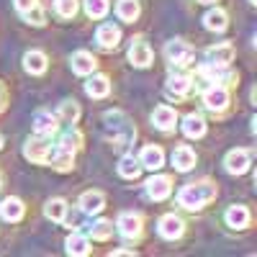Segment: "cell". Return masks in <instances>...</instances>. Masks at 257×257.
Returning a JSON list of instances; mask_svg holds the SVG:
<instances>
[{
	"label": "cell",
	"mask_w": 257,
	"mask_h": 257,
	"mask_svg": "<svg viewBox=\"0 0 257 257\" xmlns=\"http://www.w3.org/2000/svg\"><path fill=\"white\" fill-rule=\"evenodd\" d=\"M216 198V188H213L211 183H190L185 185L180 193H178V203L196 211V208H203L208 201Z\"/></svg>",
	"instance_id": "1"
},
{
	"label": "cell",
	"mask_w": 257,
	"mask_h": 257,
	"mask_svg": "<svg viewBox=\"0 0 257 257\" xmlns=\"http://www.w3.org/2000/svg\"><path fill=\"white\" fill-rule=\"evenodd\" d=\"M77 144H80V134L77 132H64L59 147H57V152H52V165L57 170H70L72 167V160H75V152H77Z\"/></svg>",
	"instance_id": "2"
},
{
	"label": "cell",
	"mask_w": 257,
	"mask_h": 257,
	"mask_svg": "<svg viewBox=\"0 0 257 257\" xmlns=\"http://www.w3.org/2000/svg\"><path fill=\"white\" fill-rule=\"evenodd\" d=\"M105 121H108V128H111V134L116 139L118 147H128L134 139V126L128 123V118L121 113V111H111V113H105Z\"/></svg>",
	"instance_id": "3"
},
{
	"label": "cell",
	"mask_w": 257,
	"mask_h": 257,
	"mask_svg": "<svg viewBox=\"0 0 257 257\" xmlns=\"http://www.w3.org/2000/svg\"><path fill=\"white\" fill-rule=\"evenodd\" d=\"M24 155H26V160H31L36 165H47L49 155H52V144L44 137H41V139H29L26 147H24Z\"/></svg>",
	"instance_id": "4"
},
{
	"label": "cell",
	"mask_w": 257,
	"mask_h": 257,
	"mask_svg": "<svg viewBox=\"0 0 257 257\" xmlns=\"http://www.w3.org/2000/svg\"><path fill=\"white\" fill-rule=\"evenodd\" d=\"M165 54H167V59L173 62V64H180V67H185V64H190L193 62V49L185 44V41H170V44L165 47Z\"/></svg>",
	"instance_id": "5"
},
{
	"label": "cell",
	"mask_w": 257,
	"mask_h": 257,
	"mask_svg": "<svg viewBox=\"0 0 257 257\" xmlns=\"http://www.w3.org/2000/svg\"><path fill=\"white\" fill-rule=\"evenodd\" d=\"M224 165H226V173L242 175V173H247V170H249V152H247V149H234V152L226 155Z\"/></svg>",
	"instance_id": "6"
},
{
	"label": "cell",
	"mask_w": 257,
	"mask_h": 257,
	"mask_svg": "<svg viewBox=\"0 0 257 257\" xmlns=\"http://www.w3.org/2000/svg\"><path fill=\"white\" fill-rule=\"evenodd\" d=\"M128 59H132L134 67H149L152 64V49L144 39H137L132 47H128Z\"/></svg>",
	"instance_id": "7"
},
{
	"label": "cell",
	"mask_w": 257,
	"mask_h": 257,
	"mask_svg": "<svg viewBox=\"0 0 257 257\" xmlns=\"http://www.w3.org/2000/svg\"><path fill=\"white\" fill-rule=\"evenodd\" d=\"M116 226H118V231L123 234V237L134 239V237L142 234V216H139V213H121Z\"/></svg>",
	"instance_id": "8"
},
{
	"label": "cell",
	"mask_w": 257,
	"mask_h": 257,
	"mask_svg": "<svg viewBox=\"0 0 257 257\" xmlns=\"http://www.w3.org/2000/svg\"><path fill=\"white\" fill-rule=\"evenodd\" d=\"M231 59H234V47L231 44H219V47H211L206 52V62L213 64V67H226Z\"/></svg>",
	"instance_id": "9"
},
{
	"label": "cell",
	"mask_w": 257,
	"mask_h": 257,
	"mask_svg": "<svg viewBox=\"0 0 257 257\" xmlns=\"http://www.w3.org/2000/svg\"><path fill=\"white\" fill-rule=\"evenodd\" d=\"M95 41L103 47V49H116L118 41H121V31L113 26V24H103L95 34Z\"/></svg>",
	"instance_id": "10"
},
{
	"label": "cell",
	"mask_w": 257,
	"mask_h": 257,
	"mask_svg": "<svg viewBox=\"0 0 257 257\" xmlns=\"http://www.w3.org/2000/svg\"><path fill=\"white\" fill-rule=\"evenodd\" d=\"M203 103H206V108H211V111H224L226 108V103H229V93L224 90V88H208L206 93H203Z\"/></svg>",
	"instance_id": "11"
},
{
	"label": "cell",
	"mask_w": 257,
	"mask_h": 257,
	"mask_svg": "<svg viewBox=\"0 0 257 257\" xmlns=\"http://www.w3.org/2000/svg\"><path fill=\"white\" fill-rule=\"evenodd\" d=\"M160 234L165 239H178L183 234V219H178L175 213H167L160 219Z\"/></svg>",
	"instance_id": "12"
},
{
	"label": "cell",
	"mask_w": 257,
	"mask_h": 257,
	"mask_svg": "<svg viewBox=\"0 0 257 257\" xmlns=\"http://www.w3.org/2000/svg\"><path fill=\"white\" fill-rule=\"evenodd\" d=\"M147 196L155 198V201H165L170 196V178L157 175L152 180H147Z\"/></svg>",
	"instance_id": "13"
},
{
	"label": "cell",
	"mask_w": 257,
	"mask_h": 257,
	"mask_svg": "<svg viewBox=\"0 0 257 257\" xmlns=\"http://www.w3.org/2000/svg\"><path fill=\"white\" fill-rule=\"evenodd\" d=\"M165 162V155L160 147H144L142 149V157H139V165L147 167V170H160Z\"/></svg>",
	"instance_id": "14"
},
{
	"label": "cell",
	"mask_w": 257,
	"mask_h": 257,
	"mask_svg": "<svg viewBox=\"0 0 257 257\" xmlns=\"http://www.w3.org/2000/svg\"><path fill=\"white\" fill-rule=\"evenodd\" d=\"M175 118H178V113L173 108H167V105H160V108H155V113H152V121H155V126L160 128V132H170V128L175 126Z\"/></svg>",
	"instance_id": "15"
},
{
	"label": "cell",
	"mask_w": 257,
	"mask_h": 257,
	"mask_svg": "<svg viewBox=\"0 0 257 257\" xmlns=\"http://www.w3.org/2000/svg\"><path fill=\"white\" fill-rule=\"evenodd\" d=\"M173 165H175V170H180V173H188V170L196 165V152H193L190 147H178L173 152Z\"/></svg>",
	"instance_id": "16"
},
{
	"label": "cell",
	"mask_w": 257,
	"mask_h": 257,
	"mask_svg": "<svg viewBox=\"0 0 257 257\" xmlns=\"http://www.w3.org/2000/svg\"><path fill=\"white\" fill-rule=\"evenodd\" d=\"M183 132H185V137H190V139H201V137L206 134V121H203L198 113H188L185 121H183Z\"/></svg>",
	"instance_id": "17"
},
{
	"label": "cell",
	"mask_w": 257,
	"mask_h": 257,
	"mask_svg": "<svg viewBox=\"0 0 257 257\" xmlns=\"http://www.w3.org/2000/svg\"><path fill=\"white\" fill-rule=\"evenodd\" d=\"M226 224L234 229H247L249 226V211L244 206H231L226 211Z\"/></svg>",
	"instance_id": "18"
},
{
	"label": "cell",
	"mask_w": 257,
	"mask_h": 257,
	"mask_svg": "<svg viewBox=\"0 0 257 257\" xmlns=\"http://www.w3.org/2000/svg\"><path fill=\"white\" fill-rule=\"evenodd\" d=\"M80 206H82L85 213H100L103 206H105V198H103V193L90 190V193H85V196L80 198Z\"/></svg>",
	"instance_id": "19"
},
{
	"label": "cell",
	"mask_w": 257,
	"mask_h": 257,
	"mask_svg": "<svg viewBox=\"0 0 257 257\" xmlns=\"http://www.w3.org/2000/svg\"><path fill=\"white\" fill-rule=\"evenodd\" d=\"M0 216H3L6 221H18L21 216H24V203H21L18 198H6L3 203H0Z\"/></svg>",
	"instance_id": "20"
},
{
	"label": "cell",
	"mask_w": 257,
	"mask_h": 257,
	"mask_svg": "<svg viewBox=\"0 0 257 257\" xmlns=\"http://www.w3.org/2000/svg\"><path fill=\"white\" fill-rule=\"evenodd\" d=\"M108 90H111V82H108L105 75H98V77H93L88 85H85V93H88L90 98H105Z\"/></svg>",
	"instance_id": "21"
},
{
	"label": "cell",
	"mask_w": 257,
	"mask_h": 257,
	"mask_svg": "<svg viewBox=\"0 0 257 257\" xmlns=\"http://www.w3.org/2000/svg\"><path fill=\"white\" fill-rule=\"evenodd\" d=\"M72 70H75L77 75H90V72L95 70V59H93V54H88V52H77V54H72Z\"/></svg>",
	"instance_id": "22"
},
{
	"label": "cell",
	"mask_w": 257,
	"mask_h": 257,
	"mask_svg": "<svg viewBox=\"0 0 257 257\" xmlns=\"http://www.w3.org/2000/svg\"><path fill=\"white\" fill-rule=\"evenodd\" d=\"M54 128H57V118H54L52 113H36V116H34V132H36L39 137L52 134Z\"/></svg>",
	"instance_id": "23"
},
{
	"label": "cell",
	"mask_w": 257,
	"mask_h": 257,
	"mask_svg": "<svg viewBox=\"0 0 257 257\" xmlns=\"http://www.w3.org/2000/svg\"><path fill=\"white\" fill-rule=\"evenodd\" d=\"M24 64H26V70H29L31 75H41V72H47V57L41 54V52H26Z\"/></svg>",
	"instance_id": "24"
},
{
	"label": "cell",
	"mask_w": 257,
	"mask_h": 257,
	"mask_svg": "<svg viewBox=\"0 0 257 257\" xmlns=\"http://www.w3.org/2000/svg\"><path fill=\"white\" fill-rule=\"evenodd\" d=\"M116 13H118L121 21L132 24V21H137V16H139V3H137V0H118Z\"/></svg>",
	"instance_id": "25"
},
{
	"label": "cell",
	"mask_w": 257,
	"mask_h": 257,
	"mask_svg": "<svg viewBox=\"0 0 257 257\" xmlns=\"http://www.w3.org/2000/svg\"><path fill=\"white\" fill-rule=\"evenodd\" d=\"M203 24H206L208 31H224V29H226V13H224L221 8L208 11L206 18H203Z\"/></svg>",
	"instance_id": "26"
},
{
	"label": "cell",
	"mask_w": 257,
	"mask_h": 257,
	"mask_svg": "<svg viewBox=\"0 0 257 257\" xmlns=\"http://www.w3.org/2000/svg\"><path fill=\"white\" fill-rule=\"evenodd\" d=\"M188 90H190V80H188L185 75H175V77L167 80V93H170V95L183 98V95H188Z\"/></svg>",
	"instance_id": "27"
},
{
	"label": "cell",
	"mask_w": 257,
	"mask_h": 257,
	"mask_svg": "<svg viewBox=\"0 0 257 257\" xmlns=\"http://www.w3.org/2000/svg\"><path fill=\"white\" fill-rule=\"evenodd\" d=\"M139 173H142L139 160H134V157H123V160H121V165H118V175H121V178L134 180V178H139Z\"/></svg>",
	"instance_id": "28"
},
{
	"label": "cell",
	"mask_w": 257,
	"mask_h": 257,
	"mask_svg": "<svg viewBox=\"0 0 257 257\" xmlns=\"http://www.w3.org/2000/svg\"><path fill=\"white\" fill-rule=\"evenodd\" d=\"M47 216L52 221H64V216H67V203H64L62 198H52L47 203Z\"/></svg>",
	"instance_id": "29"
},
{
	"label": "cell",
	"mask_w": 257,
	"mask_h": 257,
	"mask_svg": "<svg viewBox=\"0 0 257 257\" xmlns=\"http://www.w3.org/2000/svg\"><path fill=\"white\" fill-rule=\"evenodd\" d=\"M67 252L70 254H88L90 252V244L85 237H80V234H72V237H67Z\"/></svg>",
	"instance_id": "30"
},
{
	"label": "cell",
	"mask_w": 257,
	"mask_h": 257,
	"mask_svg": "<svg viewBox=\"0 0 257 257\" xmlns=\"http://www.w3.org/2000/svg\"><path fill=\"white\" fill-rule=\"evenodd\" d=\"M111 234H113V226H111V221H105V219H100V221H95L90 226V237L98 239V242H105Z\"/></svg>",
	"instance_id": "31"
},
{
	"label": "cell",
	"mask_w": 257,
	"mask_h": 257,
	"mask_svg": "<svg viewBox=\"0 0 257 257\" xmlns=\"http://www.w3.org/2000/svg\"><path fill=\"white\" fill-rule=\"evenodd\" d=\"M85 11L90 18H103L108 13V0H85Z\"/></svg>",
	"instance_id": "32"
},
{
	"label": "cell",
	"mask_w": 257,
	"mask_h": 257,
	"mask_svg": "<svg viewBox=\"0 0 257 257\" xmlns=\"http://www.w3.org/2000/svg\"><path fill=\"white\" fill-rule=\"evenodd\" d=\"M54 8L62 18H72L77 13V0H54Z\"/></svg>",
	"instance_id": "33"
},
{
	"label": "cell",
	"mask_w": 257,
	"mask_h": 257,
	"mask_svg": "<svg viewBox=\"0 0 257 257\" xmlns=\"http://www.w3.org/2000/svg\"><path fill=\"white\" fill-rule=\"evenodd\" d=\"M62 118L64 121H70V123H75L77 118H80V105L75 103V100H67V103H62Z\"/></svg>",
	"instance_id": "34"
},
{
	"label": "cell",
	"mask_w": 257,
	"mask_h": 257,
	"mask_svg": "<svg viewBox=\"0 0 257 257\" xmlns=\"http://www.w3.org/2000/svg\"><path fill=\"white\" fill-rule=\"evenodd\" d=\"M24 16H26V21H29V24H34V26H44V11L39 8V3H36L31 11H26Z\"/></svg>",
	"instance_id": "35"
},
{
	"label": "cell",
	"mask_w": 257,
	"mask_h": 257,
	"mask_svg": "<svg viewBox=\"0 0 257 257\" xmlns=\"http://www.w3.org/2000/svg\"><path fill=\"white\" fill-rule=\"evenodd\" d=\"M36 6V0H16V8L21 11V13H26V11H31Z\"/></svg>",
	"instance_id": "36"
},
{
	"label": "cell",
	"mask_w": 257,
	"mask_h": 257,
	"mask_svg": "<svg viewBox=\"0 0 257 257\" xmlns=\"http://www.w3.org/2000/svg\"><path fill=\"white\" fill-rule=\"evenodd\" d=\"M198 3H213V0H198Z\"/></svg>",
	"instance_id": "37"
},
{
	"label": "cell",
	"mask_w": 257,
	"mask_h": 257,
	"mask_svg": "<svg viewBox=\"0 0 257 257\" xmlns=\"http://www.w3.org/2000/svg\"><path fill=\"white\" fill-rule=\"evenodd\" d=\"M0 147H3V137H0Z\"/></svg>",
	"instance_id": "38"
},
{
	"label": "cell",
	"mask_w": 257,
	"mask_h": 257,
	"mask_svg": "<svg viewBox=\"0 0 257 257\" xmlns=\"http://www.w3.org/2000/svg\"><path fill=\"white\" fill-rule=\"evenodd\" d=\"M249 3H257V0H249Z\"/></svg>",
	"instance_id": "39"
},
{
	"label": "cell",
	"mask_w": 257,
	"mask_h": 257,
	"mask_svg": "<svg viewBox=\"0 0 257 257\" xmlns=\"http://www.w3.org/2000/svg\"><path fill=\"white\" fill-rule=\"evenodd\" d=\"M0 103H3V98H0Z\"/></svg>",
	"instance_id": "40"
}]
</instances>
